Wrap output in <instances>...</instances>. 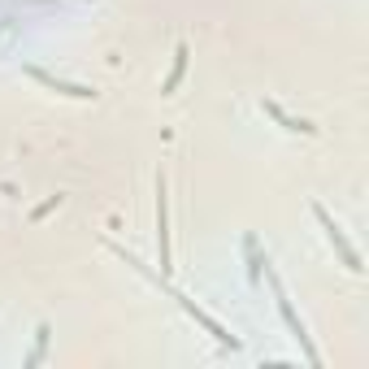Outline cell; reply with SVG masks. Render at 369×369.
I'll return each instance as SVG.
<instances>
[{
  "instance_id": "cell-2",
  "label": "cell",
  "mask_w": 369,
  "mask_h": 369,
  "mask_svg": "<svg viewBox=\"0 0 369 369\" xmlns=\"http://www.w3.org/2000/svg\"><path fill=\"white\" fill-rule=\"evenodd\" d=\"M30 78H35V83H44V87H53V91H61V96H74V100H96V91L83 87V83H61V78L44 74V70H30Z\"/></svg>"
},
{
  "instance_id": "cell-4",
  "label": "cell",
  "mask_w": 369,
  "mask_h": 369,
  "mask_svg": "<svg viewBox=\"0 0 369 369\" xmlns=\"http://www.w3.org/2000/svg\"><path fill=\"white\" fill-rule=\"evenodd\" d=\"M265 114H274V118H278V122L287 126V131H300V135H317V126H313V122H296V118H287L278 105H265Z\"/></svg>"
},
{
  "instance_id": "cell-5",
  "label": "cell",
  "mask_w": 369,
  "mask_h": 369,
  "mask_svg": "<svg viewBox=\"0 0 369 369\" xmlns=\"http://www.w3.org/2000/svg\"><path fill=\"white\" fill-rule=\"evenodd\" d=\"M183 70H187V48H179V53H174V70H170V78H165V91H174V87H179Z\"/></svg>"
},
{
  "instance_id": "cell-3",
  "label": "cell",
  "mask_w": 369,
  "mask_h": 369,
  "mask_svg": "<svg viewBox=\"0 0 369 369\" xmlns=\"http://www.w3.org/2000/svg\"><path fill=\"white\" fill-rule=\"evenodd\" d=\"M156 244H161V269H170V231H165V179H156Z\"/></svg>"
},
{
  "instance_id": "cell-1",
  "label": "cell",
  "mask_w": 369,
  "mask_h": 369,
  "mask_svg": "<svg viewBox=\"0 0 369 369\" xmlns=\"http://www.w3.org/2000/svg\"><path fill=\"white\" fill-rule=\"evenodd\" d=\"M317 222H322V226H326V235H330V244H334V248L343 252V261H348V269H357V274H361V256L352 252V244H348V239H343V231H339V226H334V222L326 217V208H317Z\"/></svg>"
}]
</instances>
